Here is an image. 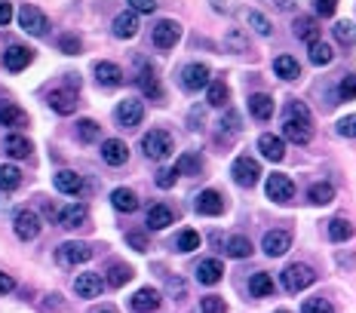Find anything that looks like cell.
<instances>
[{"instance_id":"cell-1","label":"cell","mask_w":356,"mask_h":313,"mask_svg":"<svg viewBox=\"0 0 356 313\" xmlns=\"http://www.w3.org/2000/svg\"><path fill=\"white\" fill-rule=\"evenodd\" d=\"M283 136L292 141V145H307V141L314 138V117H310L304 102H289L286 120H283Z\"/></svg>"},{"instance_id":"cell-2","label":"cell","mask_w":356,"mask_h":313,"mask_svg":"<svg viewBox=\"0 0 356 313\" xmlns=\"http://www.w3.org/2000/svg\"><path fill=\"white\" fill-rule=\"evenodd\" d=\"M142 147H145V154L151 156V160H166V156L175 151L172 136H169L166 129H151V132H147V136L142 138Z\"/></svg>"},{"instance_id":"cell-3","label":"cell","mask_w":356,"mask_h":313,"mask_svg":"<svg viewBox=\"0 0 356 313\" xmlns=\"http://www.w3.org/2000/svg\"><path fill=\"white\" fill-rule=\"evenodd\" d=\"M314 280H316V273H314V267H307V264H289L283 271V289L292 295L314 286Z\"/></svg>"},{"instance_id":"cell-4","label":"cell","mask_w":356,"mask_h":313,"mask_svg":"<svg viewBox=\"0 0 356 313\" xmlns=\"http://www.w3.org/2000/svg\"><path fill=\"white\" fill-rule=\"evenodd\" d=\"M231 175L240 188H255L258 178H261V166H258V160H252V156H236L231 166Z\"/></svg>"},{"instance_id":"cell-5","label":"cell","mask_w":356,"mask_h":313,"mask_svg":"<svg viewBox=\"0 0 356 313\" xmlns=\"http://www.w3.org/2000/svg\"><path fill=\"white\" fill-rule=\"evenodd\" d=\"M19 25H22V31H28V34H34V37H43L47 34V28H49V19L43 16L37 6H22L19 10Z\"/></svg>"},{"instance_id":"cell-6","label":"cell","mask_w":356,"mask_h":313,"mask_svg":"<svg viewBox=\"0 0 356 313\" xmlns=\"http://www.w3.org/2000/svg\"><path fill=\"white\" fill-rule=\"evenodd\" d=\"M13 227H16V236H19V240H37V234H40V215H37L34 212V209H19V212H16V225H13Z\"/></svg>"},{"instance_id":"cell-7","label":"cell","mask_w":356,"mask_h":313,"mask_svg":"<svg viewBox=\"0 0 356 313\" xmlns=\"http://www.w3.org/2000/svg\"><path fill=\"white\" fill-rule=\"evenodd\" d=\"M114 117H117V123H120L123 129H136V126L142 123V117H145V104L138 99H126V102L117 104Z\"/></svg>"},{"instance_id":"cell-8","label":"cell","mask_w":356,"mask_h":313,"mask_svg":"<svg viewBox=\"0 0 356 313\" xmlns=\"http://www.w3.org/2000/svg\"><path fill=\"white\" fill-rule=\"evenodd\" d=\"M209 68L200 62H191L188 68L181 71V86L188 89V93H200V89H209Z\"/></svg>"},{"instance_id":"cell-9","label":"cell","mask_w":356,"mask_h":313,"mask_svg":"<svg viewBox=\"0 0 356 313\" xmlns=\"http://www.w3.org/2000/svg\"><path fill=\"white\" fill-rule=\"evenodd\" d=\"M178 40H181V25H178V22L160 19L157 25H154V43H157L160 49H172Z\"/></svg>"},{"instance_id":"cell-10","label":"cell","mask_w":356,"mask_h":313,"mask_svg":"<svg viewBox=\"0 0 356 313\" xmlns=\"http://www.w3.org/2000/svg\"><path fill=\"white\" fill-rule=\"evenodd\" d=\"M261 249H264L270 258L286 255V252L292 249V234H289V230H267V234H264V243H261Z\"/></svg>"},{"instance_id":"cell-11","label":"cell","mask_w":356,"mask_h":313,"mask_svg":"<svg viewBox=\"0 0 356 313\" xmlns=\"http://www.w3.org/2000/svg\"><path fill=\"white\" fill-rule=\"evenodd\" d=\"M47 102H49V108L56 111V114H62V117H68L77 111V93L68 86V89H53V93L47 95Z\"/></svg>"},{"instance_id":"cell-12","label":"cell","mask_w":356,"mask_h":313,"mask_svg":"<svg viewBox=\"0 0 356 313\" xmlns=\"http://www.w3.org/2000/svg\"><path fill=\"white\" fill-rule=\"evenodd\" d=\"M160 301H163V298H160L157 289L147 286V289H138V292L129 298V307L136 310V313H157L160 310Z\"/></svg>"},{"instance_id":"cell-13","label":"cell","mask_w":356,"mask_h":313,"mask_svg":"<svg viewBox=\"0 0 356 313\" xmlns=\"http://www.w3.org/2000/svg\"><path fill=\"white\" fill-rule=\"evenodd\" d=\"M267 197L270 200H277V203H289V200L295 197V184H292V178L289 175H270L267 178Z\"/></svg>"},{"instance_id":"cell-14","label":"cell","mask_w":356,"mask_h":313,"mask_svg":"<svg viewBox=\"0 0 356 313\" xmlns=\"http://www.w3.org/2000/svg\"><path fill=\"white\" fill-rule=\"evenodd\" d=\"M86 221H89V209L83 203H71V206H65L62 212H58V225L68 227V230L86 227Z\"/></svg>"},{"instance_id":"cell-15","label":"cell","mask_w":356,"mask_h":313,"mask_svg":"<svg viewBox=\"0 0 356 313\" xmlns=\"http://www.w3.org/2000/svg\"><path fill=\"white\" fill-rule=\"evenodd\" d=\"M92 258V249L86 243H62L58 246V261L62 264H86Z\"/></svg>"},{"instance_id":"cell-16","label":"cell","mask_w":356,"mask_h":313,"mask_svg":"<svg viewBox=\"0 0 356 313\" xmlns=\"http://www.w3.org/2000/svg\"><path fill=\"white\" fill-rule=\"evenodd\" d=\"M194 209L200 215H221L225 212V197L218 191H200L194 200Z\"/></svg>"},{"instance_id":"cell-17","label":"cell","mask_w":356,"mask_h":313,"mask_svg":"<svg viewBox=\"0 0 356 313\" xmlns=\"http://www.w3.org/2000/svg\"><path fill=\"white\" fill-rule=\"evenodd\" d=\"M102 160H105L108 166H123V163L129 160V147H126V141H120V138L102 141Z\"/></svg>"},{"instance_id":"cell-18","label":"cell","mask_w":356,"mask_h":313,"mask_svg":"<svg viewBox=\"0 0 356 313\" xmlns=\"http://www.w3.org/2000/svg\"><path fill=\"white\" fill-rule=\"evenodd\" d=\"M31 58H34V52L28 47H10L3 52V65H6V71H13V74L25 71L28 65H31Z\"/></svg>"},{"instance_id":"cell-19","label":"cell","mask_w":356,"mask_h":313,"mask_svg":"<svg viewBox=\"0 0 356 313\" xmlns=\"http://www.w3.org/2000/svg\"><path fill=\"white\" fill-rule=\"evenodd\" d=\"M56 191L68 193V197H80L83 193V178H80L74 169H62V172H56Z\"/></svg>"},{"instance_id":"cell-20","label":"cell","mask_w":356,"mask_h":313,"mask_svg":"<svg viewBox=\"0 0 356 313\" xmlns=\"http://www.w3.org/2000/svg\"><path fill=\"white\" fill-rule=\"evenodd\" d=\"M221 277H225V264H221L218 258H206L197 264V280L203 282V286H215Z\"/></svg>"},{"instance_id":"cell-21","label":"cell","mask_w":356,"mask_h":313,"mask_svg":"<svg viewBox=\"0 0 356 313\" xmlns=\"http://www.w3.org/2000/svg\"><path fill=\"white\" fill-rule=\"evenodd\" d=\"M95 80H99V86H120L123 68L114 62H95Z\"/></svg>"},{"instance_id":"cell-22","label":"cell","mask_w":356,"mask_h":313,"mask_svg":"<svg viewBox=\"0 0 356 313\" xmlns=\"http://www.w3.org/2000/svg\"><path fill=\"white\" fill-rule=\"evenodd\" d=\"M102 277L99 273H77V280H74V292H77L80 298H95L102 292Z\"/></svg>"},{"instance_id":"cell-23","label":"cell","mask_w":356,"mask_h":313,"mask_svg":"<svg viewBox=\"0 0 356 313\" xmlns=\"http://www.w3.org/2000/svg\"><path fill=\"white\" fill-rule=\"evenodd\" d=\"M138 34V13L126 10L120 16L114 19V37H120V40H129V37Z\"/></svg>"},{"instance_id":"cell-24","label":"cell","mask_w":356,"mask_h":313,"mask_svg":"<svg viewBox=\"0 0 356 313\" xmlns=\"http://www.w3.org/2000/svg\"><path fill=\"white\" fill-rule=\"evenodd\" d=\"M295 37H298V40H304V43H310V47H314V43H320V25H316V19H310V16H298L295 19Z\"/></svg>"},{"instance_id":"cell-25","label":"cell","mask_w":356,"mask_h":313,"mask_svg":"<svg viewBox=\"0 0 356 313\" xmlns=\"http://www.w3.org/2000/svg\"><path fill=\"white\" fill-rule=\"evenodd\" d=\"M172 221H175V215H172V209H169V206L154 203L151 209H147V227H151V230H166Z\"/></svg>"},{"instance_id":"cell-26","label":"cell","mask_w":356,"mask_h":313,"mask_svg":"<svg viewBox=\"0 0 356 313\" xmlns=\"http://www.w3.org/2000/svg\"><path fill=\"white\" fill-rule=\"evenodd\" d=\"M258 151H261L267 160L280 163L286 156V145H283V138H280V136H270V132H267V136L258 138Z\"/></svg>"},{"instance_id":"cell-27","label":"cell","mask_w":356,"mask_h":313,"mask_svg":"<svg viewBox=\"0 0 356 313\" xmlns=\"http://www.w3.org/2000/svg\"><path fill=\"white\" fill-rule=\"evenodd\" d=\"M0 126H28V114L13 102H0Z\"/></svg>"},{"instance_id":"cell-28","label":"cell","mask_w":356,"mask_h":313,"mask_svg":"<svg viewBox=\"0 0 356 313\" xmlns=\"http://www.w3.org/2000/svg\"><path fill=\"white\" fill-rule=\"evenodd\" d=\"M249 111H252V117H255V120H270V117H273V99H270V95H264V93L249 95Z\"/></svg>"},{"instance_id":"cell-29","label":"cell","mask_w":356,"mask_h":313,"mask_svg":"<svg viewBox=\"0 0 356 313\" xmlns=\"http://www.w3.org/2000/svg\"><path fill=\"white\" fill-rule=\"evenodd\" d=\"M3 151L13 156V160H25L28 154H31V141L25 136H19V132H13V136L3 138Z\"/></svg>"},{"instance_id":"cell-30","label":"cell","mask_w":356,"mask_h":313,"mask_svg":"<svg viewBox=\"0 0 356 313\" xmlns=\"http://www.w3.org/2000/svg\"><path fill=\"white\" fill-rule=\"evenodd\" d=\"M111 203H114L117 212H136L138 197H136V191H129V188H117L114 193H111Z\"/></svg>"},{"instance_id":"cell-31","label":"cell","mask_w":356,"mask_h":313,"mask_svg":"<svg viewBox=\"0 0 356 313\" xmlns=\"http://www.w3.org/2000/svg\"><path fill=\"white\" fill-rule=\"evenodd\" d=\"M138 86H142V93L147 95V99H154V102L163 99V86H160L157 74H154L151 68H145L142 74H138Z\"/></svg>"},{"instance_id":"cell-32","label":"cell","mask_w":356,"mask_h":313,"mask_svg":"<svg viewBox=\"0 0 356 313\" xmlns=\"http://www.w3.org/2000/svg\"><path fill=\"white\" fill-rule=\"evenodd\" d=\"M200 169H203V160H200L197 151H188V154H181L175 160V172L178 175H200Z\"/></svg>"},{"instance_id":"cell-33","label":"cell","mask_w":356,"mask_h":313,"mask_svg":"<svg viewBox=\"0 0 356 313\" xmlns=\"http://www.w3.org/2000/svg\"><path fill=\"white\" fill-rule=\"evenodd\" d=\"M273 71H277V77H283V80H298L301 77V65L295 62L292 56H280L277 62H273Z\"/></svg>"},{"instance_id":"cell-34","label":"cell","mask_w":356,"mask_h":313,"mask_svg":"<svg viewBox=\"0 0 356 313\" xmlns=\"http://www.w3.org/2000/svg\"><path fill=\"white\" fill-rule=\"evenodd\" d=\"M249 292L255 295V298L273 295V280H270V273H264V271L252 273V280H249Z\"/></svg>"},{"instance_id":"cell-35","label":"cell","mask_w":356,"mask_h":313,"mask_svg":"<svg viewBox=\"0 0 356 313\" xmlns=\"http://www.w3.org/2000/svg\"><path fill=\"white\" fill-rule=\"evenodd\" d=\"M227 99H231V89H227L225 80H212V83H209V93H206V102H209L212 108H225Z\"/></svg>"},{"instance_id":"cell-36","label":"cell","mask_w":356,"mask_h":313,"mask_svg":"<svg viewBox=\"0 0 356 313\" xmlns=\"http://www.w3.org/2000/svg\"><path fill=\"white\" fill-rule=\"evenodd\" d=\"M353 236V225L347 218H335L329 221V240L332 243H347Z\"/></svg>"},{"instance_id":"cell-37","label":"cell","mask_w":356,"mask_h":313,"mask_svg":"<svg viewBox=\"0 0 356 313\" xmlns=\"http://www.w3.org/2000/svg\"><path fill=\"white\" fill-rule=\"evenodd\" d=\"M225 252H227L231 258H249V255H252V243L246 240V236H227Z\"/></svg>"},{"instance_id":"cell-38","label":"cell","mask_w":356,"mask_h":313,"mask_svg":"<svg viewBox=\"0 0 356 313\" xmlns=\"http://www.w3.org/2000/svg\"><path fill=\"white\" fill-rule=\"evenodd\" d=\"M310 203L314 206H325V203H332V200H335V188H332L329 182H320V184H314V188H310Z\"/></svg>"},{"instance_id":"cell-39","label":"cell","mask_w":356,"mask_h":313,"mask_svg":"<svg viewBox=\"0 0 356 313\" xmlns=\"http://www.w3.org/2000/svg\"><path fill=\"white\" fill-rule=\"evenodd\" d=\"M129 280H132V267H129V264H111V271H108V286L120 289V286H126Z\"/></svg>"},{"instance_id":"cell-40","label":"cell","mask_w":356,"mask_h":313,"mask_svg":"<svg viewBox=\"0 0 356 313\" xmlns=\"http://www.w3.org/2000/svg\"><path fill=\"white\" fill-rule=\"evenodd\" d=\"M102 136V126L95 120H80L77 123V138L83 141V145H92V141H99Z\"/></svg>"},{"instance_id":"cell-41","label":"cell","mask_w":356,"mask_h":313,"mask_svg":"<svg viewBox=\"0 0 356 313\" xmlns=\"http://www.w3.org/2000/svg\"><path fill=\"white\" fill-rule=\"evenodd\" d=\"M22 184L19 166H0V191H16Z\"/></svg>"},{"instance_id":"cell-42","label":"cell","mask_w":356,"mask_h":313,"mask_svg":"<svg viewBox=\"0 0 356 313\" xmlns=\"http://www.w3.org/2000/svg\"><path fill=\"white\" fill-rule=\"evenodd\" d=\"M175 249L178 252H194V249H200V234H197V230H181V234H178V240H175Z\"/></svg>"},{"instance_id":"cell-43","label":"cell","mask_w":356,"mask_h":313,"mask_svg":"<svg viewBox=\"0 0 356 313\" xmlns=\"http://www.w3.org/2000/svg\"><path fill=\"white\" fill-rule=\"evenodd\" d=\"M332 58H335V52H332L329 43H314L310 47V62L314 65H329Z\"/></svg>"},{"instance_id":"cell-44","label":"cell","mask_w":356,"mask_h":313,"mask_svg":"<svg viewBox=\"0 0 356 313\" xmlns=\"http://www.w3.org/2000/svg\"><path fill=\"white\" fill-rule=\"evenodd\" d=\"M225 47L231 52H249V40H246V34L234 28V31H227V37H225Z\"/></svg>"},{"instance_id":"cell-45","label":"cell","mask_w":356,"mask_h":313,"mask_svg":"<svg viewBox=\"0 0 356 313\" xmlns=\"http://www.w3.org/2000/svg\"><path fill=\"white\" fill-rule=\"evenodd\" d=\"M200 313H227L225 298H218V295H206L203 301H200Z\"/></svg>"},{"instance_id":"cell-46","label":"cell","mask_w":356,"mask_h":313,"mask_svg":"<svg viewBox=\"0 0 356 313\" xmlns=\"http://www.w3.org/2000/svg\"><path fill=\"white\" fill-rule=\"evenodd\" d=\"M332 31H335V37H338L341 43H347V47L356 43V25H353V22H338Z\"/></svg>"},{"instance_id":"cell-47","label":"cell","mask_w":356,"mask_h":313,"mask_svg":"<svg viewBox=\"0 0 356 313\" xmlns=\"http://www.w3.org/2000/svg\"><path fill=\"white\" fill-rule=\"evenodd\" d=\"M338 99L341 102H353L356 99V74H347L338 86Z\"/></svg>"},{"instance_id":"cell-48","label":"cell","mask_w":356,"mask_h":313,"mask_svg":"<svg viewBox=\"0 0 356 313\" xmlns=\"http://www.w3.org/2000/svg\"><path fill=\"white\" fill-rule=\"evenodd\" d=\"M301 313H335V307H332L325 298H307V301H304V307H301Z\"/></svg>"},{"instance_id":"cell-49","label":"cell","mask_w":356,"mask_h":313,"mask_svg":"<svg viewBox=\"0 0 356 313\" xmlns=\"http://www.w3.org/2000/svg\"><path fill=\"white\" fill-rule=\"evenodd\" d=\"M246 19H249V25H252V28H255V31H258V34H261V37H270V31H273V28H270V22H267V19L261 16V13L249 10V16H246Z\"/></svg>"},{"instance_id":"cell-50","label":"cell","mask_w":356,"mask_h":313,"mask_svg":"<svg viewBox=\"0 0 356 313\" xmlns=\"http://www.w3.org/2000/svg\"><path fill=\"white\" fill-rule=\"evenodd\" d=\"M58 49H62L65 56H77V52H80V40L74 34H62V37H58Z\"/></svg>"},{"instance_id":"cell-51","label":"cell","mask_w":356,"mask_h":313,"mask_svg":"<svg viewBox=\"0 0 356 313\" xmlns=\"http://www.w3.org/2000/svg\"><path fill=\"white\" fill-rule=\"evenodd\" d=\"M221 132H231V136L240 132V114H236V111H227V114L221 117Z\"/></svg>"},{"instance_id":"cell-52","label":"cell","mask_w":356,"mask_h":313,"mask_svg":"<svg viewBox=\"0 0 356 313\" xmlns=\"http://www.w3.org/2000/svg\"><path fill=\"white\" fill-rule=\"evenodd\" d=\"M314 10H316V16H335V10H338V0H314Z\"/></svg>"},{"instance_id":"cell-53","label":"cell","mask_w":356,"mask_h":313,"mask_svg":"<svg viewBox=\"0 0 356 313\" xmlns=\"http://www.w3.org/2000/svg\"><path fill=\"white\" fill-rule=\"evenodd\" d=\"M338 136L356 138V114L353 117H344V120H338Z\"/></svg>"},{"instance_id":"cell-54","label":"cell","mask_w":356,"mask_h":313,"mask_svg":"<svg viewBox=\"0 0 356 313\" xmlns=\"http://www.w3.org/2000/svg\"><path fill=\"white\" fill-rule=\"evenodd\" d=\"M126 243H129L136 252H147V236L145 234H136V230H132V234H126Z\"/></svg>"},{"instance_id":"cell-55","label":"cell","mask_w":356,"mask_h":313,"mask_svg":"<svg viewBox=\"0 0 356 313\" xmlns=\"http://www.w3.org/2000/svg\"><path fill=\"white\" fill-rule=\"evenodd\" d=\"M132 13H154L157 10V0H129Z\"/></svg>"},{"instance_id":"cell-56","label":"cell","mask_w":356,"mask_h":313,"mask_svg":"<svg viewBox=\"0 0 356 313\" xmlns=\"http://www.w3.org/2000/svg\"><path fill=\"white\" fill-rule=\"evenodd\" d=\"M175 169H160V172H157V184H160V188L163 191H166V188H172V184H175Z\"/></svg>"},{"instance_id":"cell-57","label":"cell","mask_w":356,"mask_h":313,"mask_svg":"<svg viewBox=\"0 0 356 313\" xmlns=\"http://www.w3.org/2000/svg\"><path fill=\"white\" fill-rule=\"evenodd\" d=\"M13 22V3L10 0H0V28H6Z\"/></svg>"},{"instance_id":"cell-58","label":"cell","mask_w":356,"mask_h":313,"mask_svg":"<svg viewBox=\"0 0 356 313\" xmlns=\"http://www.w3.org/2000/svg\"><path fill=\"white\" fill-rule=\"evenodd\" d=\"M13 289H16V282H13V277H10V273H3V271H0V298H3V295H10Z\"/></svg>"},{"instance_id":"cell-59","label":"cell","mask_w":356,"mask_h":313,"mask_svg":"<svg viewBox=\"0 0 356 313\" xmlns=\"http://www.w3.org/2000/svg\"><path fill=\"white\" fill-rule=\"evenodd\" d=\"M236 0H212V10L215 13H234Z\"/></svg>"},{"instance_id":"cell-60","label":"cell","mask_w":356,"mask_h":313,"mask_svg":"<svg viewBox=\"0 0 356 313\" xmlns=\"http://www.w3.org/2000/svg\"><path fill=\"white\" fill-rule=\"evenodd\" d=\"M169 292L178 295V298H184V282L181 280H169Z\"/></svg>"},{"instance_id":"cell-61","label":"cell","mask_w":356,"mask_h":313,"mask_svg":"<svg viewBox=\"0 0 356 313\" xmlns=\"http://www.w3.org/2000/svg\"><path fill=\"white\" fill-rule=\"evenodd\" d=\"M277 6H280V10H289V6H292V0H277Z\"/></svg>"},{"instance_id":"cell-62","label":"cell","mask_w":356,"mask_h":313,"mask_svg":"<svg viewBox=\"0 0 356 313\" xmlns=\"http://www.w3.org/2000/svg\"><path fill=\"white\" fill-rule=\"evenodd\" d=\"M99 313H114V310H99Z\"/></svg>"},{"instance_id":"cell-63","label":"cell","mask_w":356,"mask_h":313,"mask_svg":"<svg viewBox=\"0 0 356 313\" xmlns=\"http://www.w3.org/2000/svg\"><path fill=\"white\" fill-rule=\"evenodd\" d=\"M280 313H289V310H280Z\"/></svg>"}]
</instances>
